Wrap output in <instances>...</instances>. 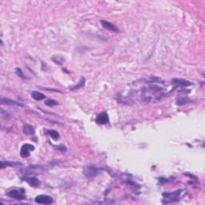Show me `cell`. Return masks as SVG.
<instances>
[{
	"instance_id": "cell-6",
	"label": "cell",
	"mask_w": 205,
	"mask_h": 205,
	"mask_svg": "<svg viewBox=\"0 0 205 205\" xmlns=\"http://www.w3.org/2000/svg\"><path fill=\"white\" fill-rule=\"evenodd\" d=\"M100 23L102 26V27H104L105 29L108 30V31H113V32H118L119 31V29L115 26L112 24L111 22L107 21V20H101Z\"/></svg>"
},
{
	"instance_id": "cell-8",
	"label": "cell",
	"mask_w": 205,
	"mask_h": 205,
	"mask_svg": "<svg viewBox=\"0 0 205 205\" xmlns=\"http://www.w3.org/2000/svg\"><path fill=\"white\" fill-rule=\"evenodd\" d=\"M23 180L27 181L28 183V184L31 187H34V188H38L40 185V181H39L37 178L35 177H25L23 178Z\"/></svg>"
},
{
	"instance_id": "cell-9",
	"label": "cell",
	"mask_w": 205,
	"mask_h": 205,
	"mask_svg": "<svg viewBox=\"0 0 205 205\" xmlns=\"http://www.w3.org/2000/svg\"><path fill=\"white\" fill-rule=\"evenodd\" d=\"M172 82L175 84H176V85H180V86L188 87L192 85V83L191 82L186 80V79H173Z\"/></svg>"
},
{
	"instance_id": "cell-16",
	"label": "cell",
	"mask_w": 205,
	"mask_h": 205,
	"mask_svg": "<svg viewBox=\"0 0 205 205\" xmlns=\"http://www.w3.org/2000/svg\"><path fill=\"white\" fill-rule=\"evenodd\" d=\"M45 104L48 106V107H55V106L58 105V102L57 101H56V100L49 99V100H45Z\"/></svg>"
},
{
	"instance_id": "cell-7",
	"label": "cell",
	"mask_w": 205,
	"mask_h": 205,
	"mask_svg": "<svg viewBox=\"0 0 205 205\" xmlns=\"http://www.w3.org/2000/svg\"><path fill=\"white\" fill-rule=\"evenodd\" d=\"M95 121L100 124H106L109 122V117L107 112H102L97 116Z\"/></svg>"
},
{
	"instance_id": "cell-3",
	"label": "cell",
	"mask_w": 205,
	"mask_h": 205,
	"mask_svg": "<svg viewBox=\"0 0 205 205\" xmlns=\"http://www.w3.org/2000/svg\"><path fill=\"white\" fill-rule=\"evenodd\" d=\"M35 150V147L32 144H23L20 150V155L22 158H27L30 156V152Z\"/></svg>"
},
{
	"instance_id": "cell-15",
	"label": "cell",
	"mask_w": 205,
	"mask_h": 205,
	"mask_svg": "<svg viewBox=\"0 0 205 205\" xmlns=\"http://www.w3.org/2000/svg\"><path fill=\"white\" fill-rule=\"evenodd\" d=\"M190 101H191V100H189L188 97H180L177 100V101H176V104L179 106H183L184 105V104H186V103L189 102Z\"/></svg>"
},
{
	"instance_id": "cell-4",
	"label": "cell",
	"mask_w": 205,
	"mask_h": 205,
	"mask_svg": "<svg viewBox=\"0 0 205 205\" xmlns=\"http://www.w3.org/2000/svg\"><path fill=\"white\" fill-rule=\"evenodd\" d=\"M35 201L40 204H51L53 203V199L52 197L47 195H39L35 197Z\"/></svg>"
},
{
	"instance_id": "cell-11",
	"label": "cell",
	"mask_w": 205,
	"mask_h": 205,
	"mask_svg": "<svg viewBox=\"0 0 205 205\" xmlns=\"http://www.w3.org/2000/svg\"><path fill=\"white\" fill-rule=\"evenodd\" d=\"M22 165L19 162H12V161H1V168H4L6 167H16Z\"/></svg>"
},
{
	"instance_id": "cell-10",
	"label": "cell",
	"mask_w": 205,
	"mask_h": 205,
	"mask_svg": "<svg viewBox=\"0 0 205 205\" xmlns=\"http://www.w3.org/2000/svg\"><path fill=\"white\" fill-rule=\"evenodd\" d=\"M22 131H23V132H24L26 135H28V136H33V135H35V128L30 124L23 125Z\"/></svg>"
},
{
	"instance_id": "cell-12",
	"label": "cell",
	"mask_w": 205,
	"mask_h": 205,
	"mask_svg": "<svg viewBox=\"0 0 205 205\" xmlns=\"http://www.w3.org/2000/svg\"><path fill=\"white\" fill-rule=\"evenodd\" d=\"M31 96L34 100H37V101H41L43 100H45V98H46L45 95H43L41 92H37V91H34V92H31Z\"/></svg>"
},
{
	"instance_id": "cell-17",
	"label": "cell",
	"mask_w": 205,
	"mask_h": 205,
	"mask_svg": "<svg viewBox=\"0 0 205 205\" xmlns=\"http://www.w3.org/2000/svg\"><path fill=\"white\" fill-rule=\"evenodd\" d=\"M85 81H86V79H85V78L82 77L81 78L80 81H79V83H78L76 86H75L73 88H72V90H76V89H79L81 88L82 87L84 86V83H85Z\"/></svg>"
},
{
	"instance_id": "cell-19",
	"label": "cell",
	"mask_w": 205,
	"mask_h": 205,
	"mask_svg": "<svg viewBox=\"0 0 205 205\" xmlns=\"http://www.w3.org/2000/svg\"><path fill=\"white\" fill-rule=\"evenodd\" d=\"M16 73H17V75H19V76H20V77L22 78V79H24V75H23V74H22V70L19 69V68H17V69H16Z\"/></svg>"
},
{
	"instance_id": "cell-14",
	"label": "cell",
	"mask_w": 205,
	"mask_h": 205,
	"mask_svg": "<svg viewBox=\"0 0 205 205\" xmlns=\"http://www.w3.org/2000/svg\"><path fill=\"white\" fill-rule=\"evenodd\" d=\"M47 134L54 140H58V139H59V134L55 130H48L47 131Z\"/></svg>"
},
{
	"instance_id": "cell-5",
	"label": "cell",
	"mask_w": 205,
	"mask_h": 205,
	"mask_svg": "<svg viewBox=\"0 0 205 205\" xmlns=\"http://www.w3.org/2000/svg\"><path fill=\"white\" fill-rule=\"evenodd\" d=\"M7 196L12 198V199H14V200H24L26 198V196L24 195V193L21 192L20 191H18V190H12V191H9L7 193Z\"/></svg>"
},
{
	"instance_id": "cell-18",
	"label": "cell",
	"mask_w": 205,
	"mask_h": 205,
	"mask_svg": "<svg viewBox=\"0 0 205 205\" xmlns=\"http://www.w3.org/2000/svg\"><path fill=\"white\" fill-rule=\"evenodd\" d=\"M56 147L58 151H61L62 152H67V147H66V146H64V145H59V146H57Z\"/></svg>"
},
{
	"instance_id": "cell-2",
	"label": "cell",
	"mask_w": 205,
	"mask_h": 205,
	"mask_svg": "<svg viewBox=\"0 0 205 205\" xmlns=\"http://www.w3.org/2000/svg\"><path fill=\"white\" fill-rule=\"evenodd\" d=\"M100 172L101 171H100V168H98V167L95 166H87L83 170L84 175L87 178L95 177V176H97L98 175H100Z\"/></svg>"
},
{
	"instance_id": "cell-1",
	"label": "cell",
	"mask_w": 205,
	"mask_h": 205,
	"mask_svg": "<svg viewBox=\"0 0 205 205\" xmlns=\"http://www.w3.org/2000/svg\"><path fill=\"white\" fill-rule=\"evenodd\" d=\"M181 191H182L181 190H178L176 191L164 193L163 196H164V200H166V203L175 202V201H177V200H180Z\"/></svg>"
},
{
	"instance_id": "cell-13",
	"label": "cell",
	"mask_w": 205,
	"mask_h": 205,
	"mask_svg": "<svg viewBox=\"0 0 205 205\" xmlns=\"http://www.w3.org/2000/svg\"><path fill=\"white\" fill-rule=\"evenodd\" d=\"M1 103L2 104H9V105H16V106H22L21 103L16 102V101H14V100H9V99H6V98H2L1 99Z\"/></svg>"
}]
</instances>
